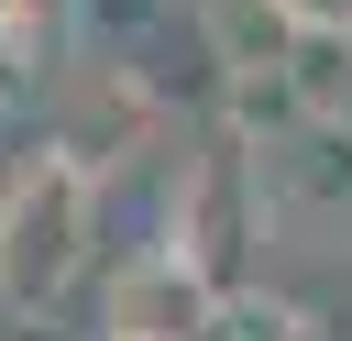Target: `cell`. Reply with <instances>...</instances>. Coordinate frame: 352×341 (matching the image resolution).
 <instances>
[{
    "mask_svg": "<svg viewBox=\"0 0 352 341\" xmlns=\"http://www.w3.org/2000/svg\"><path fill=\"white\" fill-rule=\"evenodd\" d=\"M88 253H99V154L33 143L0 176V308L11 319H55L88 286Z\"/></svg>",
    "mask_w": 352,
    "mask_h": 341,
    "instance_id": "obj_1",
    "label": "cell"
},
{
    "mask_svg": "<svg viewBox=\"0 0 352 341\" xmlns=\"http://www.w3.org/2000/svg\"><path fill=\"white\" fill-rule=\"evenodd\" d=\"M264 231V187H253V154L242 143H209L176 165L165 187V253H187L209 286H242V242Z\"/></svg>",
    "mask_w": 352,
    "mask_h": 341,
    "instance_id": "obj_2",
    "label": "cell"
},
{
    "mask_svg": "<svg viewBox=\"0 0 352 341\" xmlns=\"http://www.w3.org/2000/svg\"><path fill=\"white\" fill-rule=\"evenodd\" d=\"M209 308H220V286L165 242H143L99 275V341H198Z\"/></svg>",
    "mask_w": 352,
    "mask_h": 341,
    "instance_id": "obj_3",
    "label": "cell"
},
{
    "mask_svg": "<svg viewBox=\"0 0 352 341\" xmlns=\"http://www.w3.org/2000/svg\"><path fill=\"white\" fill-rule=\"evenodd\" d=\"M198 33H209L220 88H253V77H286V66H297V22H286V0H198Z\"/></svg>",
    "mask_w": 352,
    "mask_h": 341,
    "instance_id": "obj_4",
    "label": "cell"
},
{
    "mask_svg": "<svg viewBox=\"0 0 352 341\" xmlns=\"http://www.w3.org/2000/svg\"><path fill=\"white\" fill-rule=\"evenodd\" d=\"M198 341H319V319H308V297H286V286H220V308H209V330Z\"/></svg>",
    "mask_w": 352,
    "mask_h": 341,
    "instance_id": "obj_5",
    "label": "cell"
},
{
    "mask_svg": "<svg viewBox=\"0 0 352 341\" xmlns=\"http://www.w3.org/2000/svg\"><path fill=\"white\" fill-rule=\"evenodd\" d=\"M77 11H88V22H110V33H143L165 0H77Z\"/></svg>",
    "mask_w": 352,
    "mask_h": 341,
    "instance_id": "obj_6",
    "label": "cell"
},
{
    "mask_svg": "<svg viewBox=\"0 0 352 341\" xmlns=\"http://www.w3.org/2000/svg\"><path fill=\"white\" fill-rule=\"evenodd\" d=\"M297 33H352V0H286Z\"/></svg>",
    "mask_w": 352,
    "mask_h": 341,
    "instance_id": "obj_7",
    "label": "cell"
}]
</instances>
